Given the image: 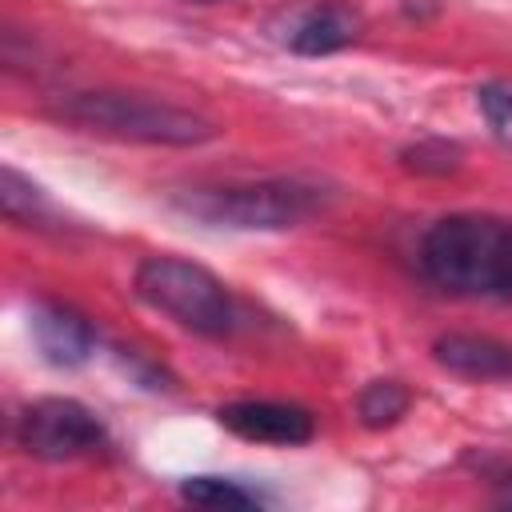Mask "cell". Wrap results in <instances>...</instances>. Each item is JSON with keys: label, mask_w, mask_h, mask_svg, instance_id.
I'll use <instances>...</instances> for the list:
<instances>
[{"label": "cell", "mask_w": 512, "mask_h": 512, "mask_svg": "<svg viewBox=\"0 0 512 512\" xmlns=\"http://www.w3.org/2000/svg\"><path fill=\"white\" fill-rule=\"evenodd\" d=\"M272 36L300 56H328L360 36V12L340 0H304L272 20Z\"/></svg>", "instance_id": "8992f818"}, {"label": "cell", "mask_w": 512, "mask_h": 512, "mask_svg": "<svg viewBox=\"0 0 512 512\" xmlns=\"http://www.w3.org/2000/svg\"><path fill=\"white\" fill-rule=\"evenodd\" d=\"M0 204H4V216L12 224H44V220H52V204L44 200V192L32 180H24L12 164H4V172H0Z\"/></svg>", "instance_id": "8fae6325"}, {"label": "cell", "mask_w": 512, "mask_h": 512, "mask_svg": "<svg viewBox=\"0 0 512 512\" xmlns=\"http://www.w3.org/2000/svg\"><path fill=\"white\" fill-rule=\"evenodd\" d=\"M408 172H424V176H448L460 168V148L448 140H416L400 152Z\"/></svg>", "instance_id": "4fadbf2b"}, {"label": "cell", "mask_w": 512, "mask_h": 512, "mask_svg": "<svg viewBox=\"0 0 512 512\" xmlns=\"http://www.w3.org/2000/svg\"><path fill=\"white\" fill-rule=\"evenodd\" d=\"M136 296L196 336H228L240 320L232 292L184 256H148L136 268Z\"/></svg>", "instance_id": "277c9868"}, {"label": "cell", "mask_w": 512, "mask_h": 512, "mask_svg": "<svg viewBox=\"0 0 512 512\" xmlns=\"http://www.w3.org/2000/svg\"><path fill=\"white\" fill-rule=\"evenodd\" d=\"M32 340H36L40 356L56 368H76L96 348L92 324L76 308L56 304V300H44V304L32 308Z\"/></svg>", "instance_id": "ba28073f"}, {"label": "cell", "mask_w": 512, "mask_h": 512, "mask_svg": "<svg viewBox=\"0 0 512 512\" xmlns=\"http://www.w3.org/2000/svg\"><path fill=\"white\" fill-rule=\"evenodd\" d=\"M412 404V392L400 380H368L356 396V416L364 428H392Z\"/></svg>", "instance_id": "30bf717a"}, {"label": "cell", "mask_w": 512, "mask_h": 512, "mask_svg": "<svg viewBox=\"0 0 512 512\" xmlns=\"http://www.w3.org/2000/svg\"><path fill=\"white\" fill-rule=\"evenodd\" d=\"M480 108L488 112L492 128H508L512 124V84H488L480 92Z\"/></svg>", "instance_id": "5bb4252c"}, {"label": "cell", "mask_w": 512, "mask_h": 512, "mask_svg": "<svg viewBox=\"0 0 512 512\" xmlns=\"http://www.w3.org/2000/svg\"><path fill=\"white\" fill-rule=\"evenodd\" d=\"M180 496L188 504H200V508H256L260 504L256 492H248L224 476H188L180 484Z\"/></svg>", "instance_id": "7c38bea8"}, {"label": "cell", "mask_w": 512, "mask_h": 512, "mask_svg": "<svg viewBox=\"0 0 512 512\" xmlns=\"http://www.w3.org/2000/svg\"><path fill=\"white\" fill-rule=\"evenodd\" d=\"M432 360L464 380H512V344L480 332H444L432 340Z\"/></svg>", "instance_id": "9c48e42d"}, {"label": "cell", "mask_w": 512, "mask_h": 512, "mask_svg": "<svg viewBox=\"0 0 512 512\" xmlns=\"http://www.w3.org/2000/svg\"><path fill=\"white\" fill-rule=\"evenodd\" d=\"M16 444L36 460H76L104 444V424L72 396H44L20 412Z\"/></svg>", "instance_id": "5b68a950"}, {"label": "cell", "mask_w": 512, "mask_h": 512, "mask_svg": "<svg viewBox=\"0 0 512 512\" xmlns=\"http://www.w3.org/2000/svg\"><path fill=\"white\" fill-rule=\"evenodd\" d=\"M216 420L240 440L256 444H304L312 440V412L280 400H232L216 412Z\"/></svg>", "instance_id": "52a82bcc"}, {"label": "cell", "mask_w": 512, "mask_h": 512, "mask_svg": "<svg viewBox=\"0 0 512 512\" xmlns=\"http://www.w3.org/2000/svg\"><path fill=\"white\" fill-rule=\"evenodd\" d=\"M424 276L468 300H512V220L456 212L436 220L420 240Z\"/></svg>", "instance_id": "6da1fadb"}, {"label": "cell", "mask_w": 512, "mask_h": 512, "mask_svg": "<svg viewBox=\"0 0 512 512\" xmlns=\"http://www.w3.org/2000/svg\"><path fill=\"white\" fill-rule=\"evenodd\" d=\"M176 204L212 228L284 232L324 208V188L296 180V176H276V180H252V184L196 188V192L180 196Z\"/></svg>", "instance_id": "3957f363"}, {"label": "cell", "mask_w": 512, "mask_h": 512, "mask_svg": "<svg viewBox=\"0 0 512 512\" xmlns=\"http://www.w3.org/2000/svg\"><path fill=\"white\" fill-rule=\"evenodd\" d=\"M60 120L84 128V132H100V136H116V140H132V144H172V148H192V144H208L220 128L216 120L156 100V96H140V92H72L64 100H56L52 108Z\"/></svg>", "instance_id": "7a4b0ae2"}]
</instances>
